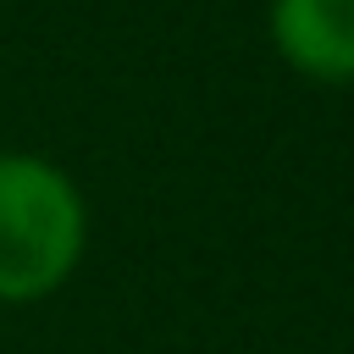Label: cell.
<instances>
[{"instance_id":"obj_1","label":"cell","mask_w":354,"mask_h":354,"mask_svg":"<svg viewBox=\"0 0 354 354\" xmlns=\"http://www.w3.org/2000/svg\"><path fill=\"white\" fill-rule=\"evenodd\" d=\"M88 216L72 177L39 155H0V304L50 299L83 260Z\"/></svg>"},{"instance_id":"obj_2","label":"cell","mask_w":354,"mask_h":354,"mask_svg":"<svg viewBox=\"0 0 354 354\" xmlns=\"http://www.w3.org/2000/svg\"><path fill=\"white\" fill-rule=\"evenodd\" d=\"M271 39L315 83H354V0H271Z\"/></svg>"}]
</instances>
